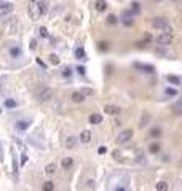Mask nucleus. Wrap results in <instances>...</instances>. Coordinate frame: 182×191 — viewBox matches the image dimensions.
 <instances>
[{"instance_id":"nucleus-13","label":"nucleus","mask_w":182,"mask_h":191,"mask_svg":"<svg viewBox=\"0 0 182 191\" xmlns=\"http://www.w3.org/2000/svg\"><path fill=\"white\" fill-rule=\"evenodd\" d=\"M160 150H161V145L158 142H153V143H150L149 145V151L152 153V155H157V153H160Z\"/></svg>"},{"instance_id":"nucleus-11","label":"nucleus","mask_w":182,"mask_h":191,"mask_svg":"<svg viewBox=\"0 0 182 191\" xmlns=\"http://www.w3.org/2000/svg\"><path fill=\"white\" fill-rule=\"evenodd\" d=\"M104 112L109 115H118L120 113V108L117 107V105H106L104 107Z\"/></svg>"},{"instance_id":"nucleus-17","label":"nucleus","mask_w":182,"mask_h":191,"mask_svg":"<svg viewBox=\"0 0 182 191\" xmlns=\"http://www.w3.org/2000/svg\"><path fill=\"white\" fill-rule=\"evenodd\" d=\"M38 10H40V16L46 15V11H48V2H46V0L38 2Z\"/></svg>"},{"instance_id":"nucleus-33","label":"nucleus","mask_w":182,"mask_h":191,"mask_svg":"<svg viewBox=\"0 0 182 191\" xmlns=\"http://www.w3.org/2000/svg\"><path fill=\"white\" fill-rule=\"evenodd\" d=\"M107 22H109V24H112V26H113V24H117V22H118V18H117L115 15H109V16H107Z\"/></svg>"},{"instance_id":"nucleus-28","label":"nucleus","mask_w":182,"mask_h":191,"mask_svg":"<svg viewBox=\"0 0 182 191\" xmlns=\"http://www.w3.org/2000/svg\"><path fill=\"white\" fill-rule=\"evenodd\" d=\"M169 190V186H168L166 182H158L157 183V191H168Z\"/></svg>"},{"instance_id":"nucleus-6","label":"nucleus","mask_w":182,"mask_h":191,"mask_svg":"<svg viewBox=\"0 0 182 191\" xmlns=\"http://www.w3.org/2000/svg\"><path fill=\"white\" fill-rule=\"evenodd\" d=\"M134 67H136L137 70H141V72H146V73H155V67L150 66V64H139V62H136L134 64Z\"/></svg>"},{"instance_id":"nucleus-46","label":"nucleus","mask_w":182,"mask_h":191,"mask_svg":"<svg viewBox=\"0 0 182 191\" xmlns=\"http://www.w3.org/2000/svg\"><path fill=\"white\" fill-rule=\"evenodd\" d=\"M169 159H171V156H163V161H164V162H168Z\"/></svg>"},{"instance_id":"nucleus-40","label":"nucleus","mask_w":182,"mask_h":191,"mask_svg":"<svg viewBox=\"0 0 182 191\" xmlns=\"http://www.w3.org/2000/svg\"><path fill=\"white\" fill-rule=\"evenodd\" d=\"M37 64H38V66H40V67H42V69H43V70H46V64H45V62H43V61H42V59H37Z\"/></svg>"},{"instance_id":"nucleus-7","label":"nucleus","mask_w":182,"mask_h":191,"mask_svg":"<svg viewBox=\"0 0 182 191\" xmlns=\"http://www.w3.org/2000/svg\"><path fill=\"white\" fill-rule=\"evenodd\" d=\"M152 26L157 27V29H164V27H168L169 24H168V19L166 18H153Z\"/></svg>"},{"instance_id":"nucleus-26","label":"nucleus","mask_w":182,"mask_h":191,"mask_svg":"<svg viewBox=\"0 0 182 191\" xmlns=\"http://www.w3.org/2000/svg\"><path fill=\"white\" fill-rule=\"evenodd\" d=\"M97 49H99L101 53H106V51H109V43L104 42V40H102V42H99V43H97Z\"/></svg>"},{"instance_id":"nucleus-44","label":"nucleus","mask_w":182,"mask_h":191,"mask_svg":"<svg viewBox=\"0 0 182 191\" xmlns=\"http://www.w3.org/2000/svg\"><path fill=\"white\" fill-rule=\"evenodd\" d=\"M35 48H37V42L32 40V42H30V49H35Z\"/></svg>"},{"instance_id":"nucleus-19","label":"nucleus","mask_w":182,"mask_h":191,"mask_svg":"<svg viewBox=\"0 0 182 191\" xmlns=\"http://www.w3.org/2000/svg\"><path fill=\"white\" fill-rule=\"evenodd\" d=\"M130 13H131V16H134V15H139L141 13V5L137 2H133L131 3V10H130Z\"/></svg>"},{"instance_id":"nucleus-12","label":"nucleus","mask_w":182,"mask_h":191,"mask_svg":"<svg viewBox=\"0 0 182 191\" xmlns=\"http://www.w3.org/2000/svg\"><path fill=\"white\" fill-rule=\"evenodd\" d=\"M75 57L77 59H82V61H86L88 57H86V53H85V48L83 46H78L75 49Z\"/></svg>"},{"instance_id":"nucleus-10","label":"nucleus","mask_w":182,"mask_h":191,"mask_svg":"<svg viewBox=\"0 0 182 191\" xmlns=\"http://www.w3.org/2000/svg\"><path fill=\"white\" fill-rule=\"evenodd\" d=\"M166 80H168V83L174 84V86H179V84L182 83L181 77H177V75H166Z\"/></svg>"},{"instance_id":"nucleus-38","label":"nucleus","mask_w":182,"mask_h":191,"mask_svg":"<svg viewBox=\"0 0 182 191\" xmlns=\"http://www.w3.org/2000/svg\"><path fill=\"white\" fill-rule=\"evenodd\" d=\"M181 107H182V102H177V104L173 107V108H174V113H177V115H179L181 112H182V110H181Z\"/></svg>"},{"instance_id":"nucleus-27","label":"nucleus","mask_w":182,"mask_h":191,"mask_svg":"<svg viewBox=\"0 0 182 191\" xmlns=\"http://www.w3.org/2000/svg\"><path fill=\"white\" fill-rule=\"evenodd\" d=\"M45 172L48 174V175H53V174L56 172V164H55V162H51V164L46 166V167H45Z\"/></svg>"},{"instance_id":"nucleus-16","label":"nucleus","mask_w":182,"mask_h":191,"mask_svg":"<svg viewBox=\"0 0 182 191\" xmlns=\"http://www.w3.org/2000/svg\"><path fill=\"white\" fill-rule=\"evenodd\" d=\"M88 121L91 123V124H99V123L102 121V116H101L99 113H93V115H90Z\"/></svg>"},{"instance_id":"nucleus-18","label":"nucleus","mask_w":182,"mask_h":191,"mask_svg":"<svg viewBox=\"0 0 182 191\" xmlns=\"http://www.w3.org/2000/svg\"><path fill=\"white\" fill-rule=\"evenodd\" d=\"M72 100L75 102V104H82V102L85 100V96L80 93V91H77V93L72 94Z\"/></svg>"},{"instance_id":"nucleus-22","label":"nucleus","mask_w":182,"mask_h":191,"mask_svg":"<svg viewBox=\"0 0 182 191\" xmlns=\"http://www.w3.org/2000/svg\"><path fill=\"white\" fill-rule=\"evenodd\" d=\"M75 143H77V137H74V135L67 137V140H66V146H67V148H75Z\"/></svg>"},{"instance_id":"nucleus-31","label":"nucleus","mask_w":182,"mask_h":191,"mask_svg":"<svg viewBox=\"0 0 182 191\" xmlns=\"http://www.w3.org/2000/svg\"><path fill=\"white\" fill-rule=\"evenodd\" d=\"M62 77H64V78H70V77H72V69H70L69 66L62 69Z\"/></svg>"},{"instance_id":"nucleus-1","label":"nucleus","mask_w":182,"mask_h":191,"mask_svg":"<svg viewBox=\"0 0 182 191\" xmlns=\"http://www.w3.org/2000/svg\"><path fill=\"white\" fill-rule=\"evenodd\" d=\"M27 11H29V16L32 21H37L40 18V10H38V2L35 0H30L29 2V6H27Z\"/></svg>"},{"instance_id":"nucleus-5","label":"nucleus","mask_w":182,"mask_h":191,"mask_svg":"<svg viewBox=\"0 0 182 191\" xmlns=\"http://www.w3.org/2000/svg\"><path fill=\"white\" fill-rule=\"evenodd\" d=\"M38 99H40L42 102L51 100V99H53V91L50 89V88H45V89H42V91H40V94H38Z\"/></svg>"},{"instance_id":"nucleus-29","label":"nucleus","mask_w":182,"mask_h":191,"mask_svg":"<svg viewBox=\"0 0 182 191\" xmlns=\"http://www.w3.org/2000/svg\"><path fill=\"white\" fill-rule=\"evenodd\" d=\"M43 191H55V183L53 182H45L43 183Z\"/></svg>"},{"instance_id":"nucleus-15","label":"nucleus","mask_w":182,"mask_h":191,"mask_svg":"<svg viewBox=\"0 0 182 191\" xmlns=\"http://www.w3.org/2000/svg\"><path fill=\"white\" fill-rule=\"evenodd\" d=\"M94 6H96L97 11H106V10H107V2H106V0H96Z\"/></svg>"},{"instance_id":"nucleus-4","label":"nucleus","mask_w":182,"mask_h":191,"mask_svg":"<svg viewBox=\"0 0 182 191\" xmlns=\"http://www.w3.org/2000/svg\"><path fill=\"white\" fill-rule=\"evenodd\" d=\"M121 22H123L125 27H131L134 24V19H133V16H131L130 10H126V11L123 13V16H121Z\"/></svg>"},{"instance_id":"nucleus-37","label":"nucleus","mask_w":182,"mask_h":191,"mask_svg":"<svg viewBox=\"0 0 182 191\" xmlns=\"http://www.w3.org/2000/svg\"><path fill=\"white\" fill-rule=\"evenodd\" d=\"M80 93H82V94L86 97V96H91V94H93V89H90V88H82V89H80Z\"/></svg>"},{"instance_id":"nucleus-21","label":"nucleus","mask_w":182,"mask_h":191,"mask_svg":"<svg viewBox=\"0 0 182 191\" xmlns=\"http://www.w3.org/2000/svg\"><path fill=\"white\" fill-rule=\"evenodd\" d=\"M150 137H153V139H158V137H161V129L158 128V126H155V128H152L150 129Z\"/></svg>"},{"instance_id":"nucleus-32","label":"nucleus","mask_w":182,"mask_h":191,"mask_svg":"<svg viewBox=\"0 0 182 191\" xmlns=\"http://www.w3.org/2000/svg\"><path fill=\"white\" fill-rule=\"evenodd\" d=\"M50 62H51L53 66H59L61 59H59L58 56H56V54H51V56H50Z\"/></svg>"},{"instance_id":"nucleus-43","label":"nucleus","mask_w":182,"mask_h":191,"mask_svg":"<svg viewBox=\"0 0 182 191\" xmlns=\"http://www.w3.org/2000/svg\"><path fill=\"white\" fill-rule=\"evenodd\" d=\"M115 191H128V190H126V186H123V185H118V186L115 188Z\"/></svg>"},{"instance_id":"nucleus-42","label":"nucleus","mask_w":182,"mask_h":191,"mask_svg":"<svg viewBox=\"0 0 182 191\" xmlns=\"http://www.w3.org/2000/svg\"><path fill=\"white\" fill-rule=\"evenodd\" d=\"M3 146H2V142H0V162H3Z\"/></svg>"},{"instance_id":"nucleus-14","label":"nucleus","mask_w":182,"mask_h":191,"mask_svg":"<svg viewBox=\"0 0 182 191\" xmlns=\"http://www.w3.org/2000/svg\"><path fill=\"white\" fill-rule=\"evenodd\" d=\"M61 166H62V169H70V167L74 166V159L70 158V156H67V158H64L62 159V162H61Z\"/></svg>"},{"instance_id":"nucleus-8","label":"nucleus","mask_w":182,"mask_h":191,"mask_svg":"<svg viewBox=\"0 0 182 191\" xmlns=\"http://www.w3.org/2000/svg\"><path fill=\"white\" fill-rule=\"evenodd\" d=\"M30 126V119H19V121H16V129L18 131H26V129H29Z\"/></svg>"},{"instance_id":"nucleus-35","label":"nucleus","mask_w":182,"mask_h":191,"mask_svg":"<svg viewBox=\"0 0 182 191\" xmlns=\"http://www.w3.org/2000/svg\"><path fill=\"white\" fill-rule=\"evenodd\" d=\"M38 32H40V35H42L43 38H48V37H50V33H48V30H46V27H40Z\"/></svg>"},{"instance_id":"nucleus-24","label":"nucleus","mask_w":182,"mask_h":191,"mask_svg":"<svg viewBox=\"0 0 182 191\" xmlns=\"http://www.w3.org/2000/svg\"><path fill=\"white\" fill-rule=\"evenodd\" d=\"M3 104H5V107L6 108H16V107H18V102H16V100H13V99H5V102H3Z\"/></svg>"},{"instance_id":"nucleus-23","label":"nucleus","mask_w":182,"mask_h":191,"mask_svg":"<svg viewBox=\"0 0 182 191\" xmlns=\"http://www.w3.org/2000/svg\"><path fill=\"white\" fill-rule=\"evenodd\" d=\"M10 56H11V57H19V56H21V48H19V46L10 48Z\"/></svg>"},{"instance_id":"nucleus-41","label":"nucleus","mask_w":182,"mask_h":191,"mask_svg":"<svg viewBox=\"0 0 182 191\" xmlns=\"http://www.w3.org/2000/svg\"><path fill=\"white\" fill-rule=\"evenodd\" d=\"M97 153H99V155H104V153H107V148L106 146H99V148H97Z\"/></svg>"},{"instance_id":"nucleus-34","label":"nucleus","mask_w":182,"mask_h":191,"mask_svg":"<svg viewBox=\"0 0 182 191\" xmlns=\"http://www.w3.org/2000/svg\"><path fill=\"white\" fill-rule=\"evenodd\" d=\"M166 96H169V97H174V96H177V91L174 89V88H166Z\"/></svg>"},{"instance_id":"nucleus-25","label":"nucleus","mask_w":182,"mask_h":191,"mask_svg":"<svg viewBox=\"0 0 182 191\" xmlns=\"http://www.w3.org/2000/svg\"><path fill=\"white\" fill-rule=\"evenodd\" d=\"M136 162H139V164H147V158H146V155H142V151H137Z\"/></svg>"},{"instance_id":"nucleus-47","label":"nucleus","mask_w":182,"mask_h":191,"mask_svg":"<svg viewBox=\"0 0 182 191\" xmlns=\"http://www.w3.org/2000/svg\"><path fill=\"white\" fill-rule=\"evenodd\" d=\"M93 186H94V182H91V180H90V182H88V188H93Z\"/></svg>"},{"instance_id":"nucleus-9","label":"nucleus","mask_w":182,"mask_h":191,"mask_svg":"<svg viewBox=\"0 0 182 191\" xmlns=\"http://www.w3.org/2000/svg\"><path fill=\"white\" fill-rule=\"evenodd\" d=\"M13 11V5L11 3H2L0 5V16H5L8 15V13Z\"/></svg>"},{"instance_id":"nucleus-45","label":"nucleus","mask_w":182,"mask_h":191,"mask_svg":"<svg viewBox=\"0 0 182 191\" xmlns=\"http://www.w3.org/2000/svg\"><path fill=\"white\" fill-rule=\"evenodd\" d=\"M136 46L137 48H144V46H146V43H144V42H136Z\"/></svg>"},{"instance_id":"nucleus-20","label":"nucleus","mask_w":182,"mask_h":191,"mask_svg":"<svg viewBox=\"0 0 182 191\" xmlns=\"http://www.w3.org/2000/svg\"><path fill=\"white\" fill-rule=\"evenodd\" d=\"M90 140H91V132H90V131H83L82 134H80V142L88 143Z\"/></svg>"},{"instance_id":"nucleus-3","label":"nucleus","mask_w":182,"mask_h":191,"mask_svg":"<svg viewBox=\"0 0 182 191\" xmlns=\"http://www.w3.org/2000/svg\"><path fill=\"white\" fill-rule=\"evenodd\" d=\"M157 43H160V45H163V46L171 45V43H173V33H168V32L160 33V35L157 37Z\"/></svg>"},{"instance_id":"nucleus-30","label":"nucleus","mask_w":182,"mask_h":191,"mask_svg":"<svg viewBox=\"0 0 182 191\" xmlns=\"http://www.w3.org/2000/svg\"><path fill=\"white\" fill-rule=\"evenodd\" d=\"M11 156H13V174H15V177H18V162H16L15 151H13V150H11Z\"/></svg>"},{"instance_id":"nucleus-36","label":"nucleus","mask_w":182,"mask_h":191,"mask_svg":"<svg viewBox=\"0 0 182 191\" xmlns=\"http://www.w3.org/2000/svg\"><path fill=\"white\" fill-rule=\"evenodd\" d=\"M77 73H78V75H82V77H85V73H86V69H85V67H83V66H77Z\"/></svg>"},{"instance_id":"nucleus-2","label":"nucleus","mask_w":182,"mask_h":191,"mask_svg":"<svg viewBox=\"0 0 182 191\" xmlns=\"http://www.w3.org/2000/svg\"><path fill=\"white\" fill-rule=\"evenodd\" d=\"M131 137H133V129H125V131H121L118 134V137H117V143H118V145L126 143L128 140H131Z\"/></svg>"},{"instance_id":"nucleus-39","label":"nucleus","mask_w":182,"mask_h":191,"mask_svg":"<svg viewBox=\"0 0 182 191\" xmlns=\"http://www.w3.org/2000/svg\"><path fill=\"white\" fill-rule=\"evenodd\" d=\"M27 159H29V158H27V153H22V155H21V164L24 166L26 162H27Z\"/></svg>"}]
</instances>
